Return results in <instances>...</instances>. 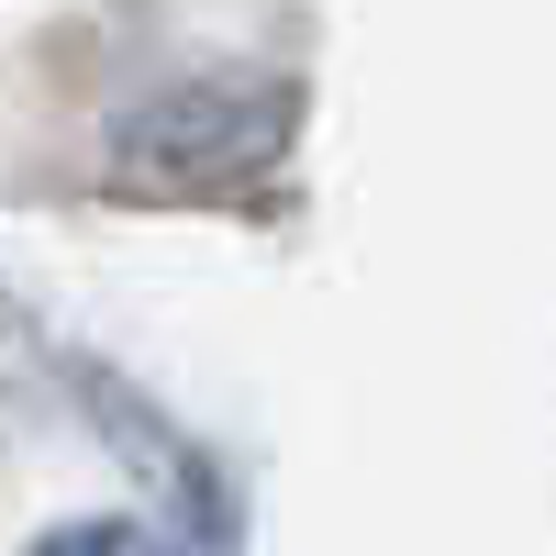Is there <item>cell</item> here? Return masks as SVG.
I'll return each instance as SVG.
<instances>
[{
    "label": "cell",
    "mask_w": 556,
    "mask_h": 556,
    "mask_svg": "<svg viewBox=\"0 0 556 556\" xmlns=\"http://www.w3.org/2000/svg\"><path fill=\"white\" fill-rule=\"evenodd\" d=\"M56 556H123V534H67Z\"/></svg>",
    "instance_id": "cell-1"
}]
</instances>
